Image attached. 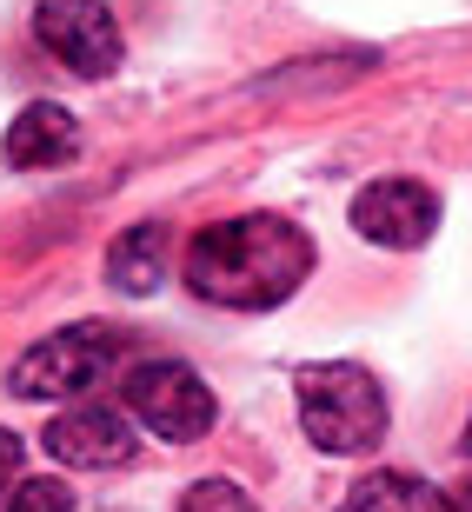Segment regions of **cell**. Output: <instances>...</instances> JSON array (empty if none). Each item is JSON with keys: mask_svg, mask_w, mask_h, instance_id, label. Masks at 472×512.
Returning a JSON list of instances; mask_svg holds the SVG:
<instances>
[{"mask_svg": "<svg viewBox=\"0 0 472 512\" xmlns=\"http://www.w3.org/2000/svg\"><path fill=\"white\" fill-rule=\"evenodd\" d=\"M459 446H466V453H472V419H466V439H459Z\"/></svg>", "mask_w": 472, "mask_h": 512, "instance_id": "cell-15", "label": "cell"}, {"mask_svg": "<svg viewBox=\"0 0 472 512\" xmlns=\"http://www.w3.org/2000/svg\"><path fill=\"white\" fill-rule=\"evenodd\" d=\"M107 280H114V293H127V300H147V293H160V280H167V227L160 220H140V227H127L107 247Z\"/></svg>", "mask_w": 472, "mask_h": 512, "instance_id": "cell-9", "label": "cell"}, {"mask_svg": "<svg viewBox=\"0 0 472 512\" xmlns=\"http://www.w3.org/2000/svg\"><path fill=\"white\" fill-rule=\"evenodd\" d=\"M7 167L14 173H47V167H67L80 153V120L54 100H34V107H20L14 127H7Z\"/></svg>", "mask_w": 472, "mask_h": 512, "instance_id": "cell-8", "label": "cell"}, {"mask_svg": "<svg viewBox=\"0 0 472 512\" xmlns=\"http://www.w3.org/2000/svg\"><path fill=\"white\" fill-rule=\"evenodd\" d=\"M187 286L207 306L227 313H266V306L293 300L313 273V240L280 213H240L220 227L193 233L187 260H180Z\"/></svg>", "mask_w": 472, "mask_h": 512, "instance_id": "cell-1", "label": "cell"}, {"mask_svg": "<svg viewBox=\"0 0 472 512\" xmlns=\"http://www.w3.org/2000/svg\"><path fill=\"white\" fill-rule=\"evenodd\" d=\"M34 40L80 80H107L120 67V20L107 14V0H40Z\"/></svg>", "mask_w": 472, "mask_h": 512, "instance_id": "cell-5", "label": "cell"}, {"mask_svg": "<svg viewBox=\"0 0 472 512\" xmlns=\"http://www.w3.org/2000/svg\"><path fill=\"white\" fill-rule=\"evenodd\" d=\"M340 512H459V506H453V493H439L433 479L386 466V473L353 479V486H346V506H340Z\"/></svg>", "mask_w": 472, "mask_h": 512, "instance_id": "cell-10", "label": "cell"}, {"mask_svg": "<svg viewBox=\"0 0 472 512\" xmlns=\"http://www.w3.org/2000/svg\"><path fill=\"white\" fill-rule=\"evenodd\" d=\"M120 399H127V413L140 419L153 439H167V446L207 439L213 419H220L213 386L200 380L187 360H140L127 380H120Z\"/></svg>", "mask_w": 472, "mask_h": 512, "instance_id": "cell-4", "label": "cell"}, {"mask_svg": "<svg viewBox=\"0 0 472 512\" xmlns=\"http://www.w3.org/2000/svg\"><path fill=\"white\" fill-rule=\"evenodd\" d=\"M293 393H300V426H306V439H313L320 453L359 459V453H373L379 439H386V419H393L386 413V386H379L359 360L300 366Z\"/></svg>", "mask_w": 472, "mask_h": 512, "instance_id": "cell-2", "label": "cell"}, {"mask_svg": "<svg viewBox=\"0 0 472 512\" xmlns=\"http://www.w3.org/2000/svg\"><path fill=\"white\" fill-rule=\"evenodd\" d=\"M453 506H459V512H472V479H466V486L453 493Z\"/></svg>", "mask_w": 472, "mask_h": 512, "instance_id": "cell-14", "label": "cell"}, {"mask_svg": "<svg viewBox=\"0 0 472 512\" xmlns=\"http://www.w3.org/2000/svg\"><path fill=\"white\" fill-rule=\"evenodd\" d=\"M120 353H127V333L107 326V320L60 326V333L34 340L14 360L7 393H14V399H80V393H94V386L114 373Z\"/></svg>", "mask_w": 472, "mask_h": 512, "instance_id": "cell-3", "label": "cell"}, {"mask_svg": "<svg viewBox=\"0 0 472 512\" xmlns=\"http://www.w3.org/2000/svg\"><path fill=\"white\" fill-rule=\"evenodd\" d=\"M353 233L386 253H413L439 233V193L419 180H373L353 193Z\"/></svg>", "mask_w": 472, "mask_h": 512, "instance_id": "cell-6", "label": "cell"}, {"mask_svg": "<svg viewBox=\"0 0 472 512\" xmlns=\"http://www.w3.org/2000/svg\"><path fill=\"white\" fill-rule=\"evenodd\" d=\"M14 473H20V439L0 426V493H14Z\"/></svg>", "mask_w": 472, "mask_h": 512, "instance_id": "cell-13", "label": "cell"}, {"mask_svg": "<svg viewBox=\"0 0 472 512\" xmlns=\"http://www.w3.org/2000/svg\"><path fill=\"white\" fill-rule=\"evenodd\" d=\"M7 512H74V486H60V479H20Z\"/></svg>", "mask_w": 472, "mask_h": 512, "instance_id": "cell-12", "label": "cell"}, {"mask_svg": "<svg viewBox=\"0 0 472 512\" xmlns=\"http://www.w3.org/2000/svg\"><path fill=\"white\" fill-rule=\"evenodd\" d=\"M140 433H133V413L107 406V399H80L47 426V453L60 466H80V473H107V466H127Z\"/></svg>", "mask_w": 472, "mask_h": 512, "instance_id": "cell-7", "label": "cell"}, {"mask_svg": "<svg viewBox=\"0 0 472 512\" xmlns=\"http://www.w3.org/2000/svg\"><path fill=\"white\" fill-rule=\"evenodd\" d=\"M180 512H260V506H253L246 486H233V479H200V486L180 499Z\"/></svg>", "mask_w": 472, "mask_h": 512, "instance_id": "cell-11", "label": "cell"}]
</instances>
